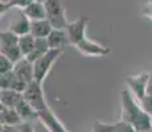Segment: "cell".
<instances>
[{
  "mask_svg": "<svg viewBox=\"0 0 152 132\" xmlns=\"http://www.w3.org/2000/svg\"><path fill=\"white\" fill-rule=\"evenodd\" d=\"M74 48L80 53H82L83 55H87V57H106L111 53L110 48L101 45V44L95 42V41L90 39H85L78 45H75Z\"/></svg>",
  "mask_w": 152,
  "mask_h": 132,
  "instance_id": "cell-7",
  "label": "cell"
},
{
  "mask_svg": "<svg viewBox=\"0 0 152 132\" xmlns=\"http://www.w3.org/2000/svg\"><path fill=\"white\" fill-rule=\"evenodd\" d=\"M24 99L28 102L37 112L49 108L48 103H46L45 95H44V90H42V83H39L37 81H33L28 85L25 93L23 94Z\"/></svg>",
  "mask_w": 152,
  "mask_h": 132,
  "instance_id": "cell-4",
  "label": "cell"
},
{
  "mask_svg": "<svg viewBox=\"0 0 152 132\" xmlns=\"http://www.w3.org/2000/svg\"><path fill=\"white\" fill-rule=\"evenodd\" d=\"M89 24V17L87 16H81L80 19L74 20V21L69 23L66 32H68V36L70 40V44L73 46L78 45L81 41H83L86 37V28Z\"/></svg>",
  "mask_w": 152,
  "mask_h": 132,
  "instance_id": "cell-6",
  "label": "cell"
},
{
  "mask_svg": "<svg viewBox=\"0 0 152 132\" xmlns=\"http://www.w3.org/2000/svg\"><path fill=\"white\" fill-rule=\"evenodd\" d=\"M19 132H34V128L32 123H23L21 125H19Z\"/></svg>",
  "mask_w": 152,
  "mask_h": 132,
  "instance_id": "cell-26",
  "label": "cell"
},
{
  "mask_svg": "<svg viewBox=\"0 0 152 132\" xmlns=\"http://www.w3.org/2000/svg\"><path fill=\"white\" fill-rule=\"evenodd\" d=\"M143 15H144L145 17H148V19L152 20V3H148V4L144 7V9H143Z\"/></svg>",
  "mask_w": 152,
  "mask_h": 132,
  "instance_id": "cell-27",
  "label": "cell"
},
{
  "mask_svg": "<svg viewBox=\"0 0 152 132\" xmlns=\"http://www.w3.org/2000/svg\"><path fill=\"white\" fill-rule=\"evenodd\" d=\"M114 132H136V130L128 122L121 119L119 122L114 123Z\"/></svg>",
  "mask_w": 152,
  "mask_h": 132,
  "instance_id": "cell-23",
  "label": "cell"
},
{
  "mask_svg": "<svg viewBox=\"0 0 152 132\" xmlns=\"http://www.w3.org/2000/svg\"><path fill=\"white\" fill-rule=\"evenodd\" d=\"M31 26H32V21L27 17L23 11H20L19 15L11 21V25H10V29L8 31L13 32L17 36H25V34H29L31 33Z\"/></svg>",
  "mask_w": 152,
  "mask_h": 132,
  "instance_id": "cell-9",
  "label": "cell"
},
{
  "mask_svg": "<svg viewBox=\"0 0 152 132\" xmlns=\"http://www.w3.org/2000/svg\"><path fill=\"white\" fill-rule=\"evenodd\" d=\"M15 108H16V111L19 112L23 123H32V122H34V120H39V112H37L24 98L19 102V104Z\"/></svg>",
  "mask_w": 152,
  "mask_h": 132,
  "instance_id": "cell-14",
  "label": "cell"
},
{
  "mask_svg": "<svg viewBox=\"0 0 152 132\" xmlns=\"http://www.w3.org/2000/svg\"><path fill=\"white\" fill-rule=\"evenodd\" d=\"M46 40H48L49 48L57 49V50H64L66 46L72 45L66 29H53Z\"/></svg>",
  "mask_w": 152,
  "mask_h": 132,
  "instance_id": "cell-10",
  "label": "cell"
},
{
  "mask_svg": "<svg viewBox=\"0 0 152 132\" xmlns=\"http://www.w3.org/2000/svg\"><path fill=\"white\" fill-rule=\"evenodd\" d=\"M34 45H36V37L32 36L31 33L25 34V36H20L19 39V46L21 49V53L24 57H28L32 53V50L34 49Z\"/></svg>",
  "mask_w": 152,
  "mask_h": 132,
  "instance_id": "cell-20",
  "label": "cell"
},
{
  "mask_svg": "<svg viewBox=\"0 0 152 132\" xmlns=\"http://www.w3.org/2000/svg\"><path fill=\"white\" fill-rule=\"evenodd\" d=\"M0 123H1V125L19 127L23 124V120L20 118L19 112L16 111V108L5 107V106L0 104Z\"/></svg>",
  "mask_w": 152,
  "mask_h": 132,
  "instance_id": "cell-12",
  "label": "cell"
},
{
  "mask_svg": "<svg viewBox=\"0 0 152 132\" xmlns=\"http://www.w3.org/2000/svg\"><path fill=\"white\" fill-rule=\"evenodd\" d=\"M15 69V63L10 58H7L5 55L0 54V74H5V73L13 71Z\"/></svg>",
  "mask_w": 152,
  "mask_h": 132,
  "instance_id": "cell-22",
  "label": "cell"
},
{
  "mask_svg": "<svg viewBox=\"0 0 152 132\" xmlns=\"http://www.w3.org/2000/svg\"><path fill=\"white\" fill-rule=\"evenodd\" d=\"M23 98H24V95L15 91V90H1V93H0V104L5 106V107L15 108Z\"/></svg>",
  "mask_w": 152,
  "mask_h": 132,
  "instance_id": "cell-16",
  "label": "cell"
},
{
  "mask_svg": "<svg viewBox=\"0 0 152 132\" xmlns=\"http://www.w3.org/2000/svg\"><path fill=\"white\" fill-rule=\"evenodd\" d=\"M62 50H57V49H50L46 53L44 57H41L40 60H37L33 63V69H34V81H37L39 83H42L45 81V78L48 77V74L50 73L52 66L56 63V61L61 57Z\"/></svg>",
  "mask_w": 152,
  "mask_h": 132,
  "instance_id": "cell-3",
  "label": "cell"
},
{
  "mask_svg": "<svg viewBox=\"0 0 152 132\" xmlns=\"http://www.w3.org/2000/svg\"><path fill=\"white\" fill-rule=\"evenodd\" d=\"M0 132H19V127H13V125H1Z\"/></svg>",
  "mask_w": 152,
  "mask_h": 132,
  "instance_id": "cell-28",
  "label": "cell"
},
{
  "mask_svg": "<svg viewBox=\"0 0 152 132\" xmlns=\"http://www.w3.org/2000/svg\"><path fill=\"white\" fill-rule=\"evenodd\" d=\"M23 12L27 15V17L31 21H37V20H45L48 19V15H46V8L44 3L39 1H32L25 9H23Z\"/></svg>",
  "mask_w": 152,
  "mask_h": 132,
  "instance_id": "cell-13",
  "label": "cell"
},
{
  "mask_svg": "<svg viewBox=\"0 0 152 132\" xmlns=\"http://www.w3.org/2000/svg\"><path fill=\"white\" fill-rule=\"evenodd\" d=\"M15 81V73L10 71L5 74H0V90H11Z\"/></svg>",
  "mask_w": 152,
  "mask_h": 132,
  "instance_id": "cell-21",
  "label": "cell"
},
{
  "mask_svg": "<svg viewBox=\"0 0 152 132\" xmlns=\"http://www.w3.org/2000/svg\"><path fill=\"white\" fill-rule=\"evenodd\" d=\"M150 81V74L148 73H142V74L130 75L126 78V83L128 86V90L132 93L138 101H142L147 95V86Z\"/></svg>",
  "mask_w": 152,
  "mask_h": 132,
  "instance_id": "cell-5",
  "label": "cell"
},
{
  "mask_svg": "<svg viewBox=\"0 0 152 132\" xmlns=\"http://www.w3.org/2000/svg\"><path fill=\"white\" fill-rule=\"evenodd\" d=\"M121 103H122L121 119L130 123L136 130V132L152 130V116H150L143 110L139 101L132 95V93L128 89L122 90Z\"/></svg>",
  "mask_w": 152,
  "mask_h": 132,
  "instance_id": "cell-1",
  "label": "cell"
},
{
  "mask_svg": "<svg viewBox=\"0 0 152 132\" xmlns=\"http://www.w3.org/2000/svg\"><path fill=\"white\" fill-rule=\"evenodd\" d=\"M19 39L20 37L11 31L1 32V33H0V52L19 45Z\"/></svg>",
  "mask_w": 152,
  "mask_h": 132,
  "instance_id": "cell-18",
  "label": "cell"
},
{
  "mask_svg": "<svg viewBox=\"0 0 152 132\" xmlns=\"http://www.w3.org/2000/svg\"><path fill=\"white\" fill-rule=\"evenodd\" d=\"M39 120L42 123L44 127L49 132H69L64 127L62 123L60 122V119L53 114L50 107L41 111V112H39Z\"/></svg>",
  "mask_w": 152,
  "mask_h": 132,
  "instance_id": "cell-8",
  "label": "cell"
},
{
  "mask_svg": "<svg viewBox=\"0 0 152 132\" xmlns=\"http://www.w3.org/2000/svg\"><path fill=\"white\" fill-rule=\"evenodd\" d=\"M93 132H114V123H103L94 122Z\"/></svg>",
  "mask_w": 152,
  "mask_h": 132,
  "instance_id": "cell-24",
  "label": "cell"
},
{
  "mask_svg": "<svg viewBox=\"0 0 152 132\" xmlns=\"http://www.w3.org/2000/svg\"><path fill=\"white\" fill-rule=\"evenodd\" d=\"M33 0H7L0 3V13L4 15L12 8H19L20 11L25 9Z\"/></svg>",
  "mask_w": 152,
  "mask_h": 132,
  "instance_id": "cell-19",
  "label": "cell"
},
{
  "mask_svg": "<svg viewBox=\"0 0 152 132\" xmlns=\"http://www.w3.org/2000/svg\"><path fill=\"white\" fill-rule=\"evenodd\" d=\"M34 1H39V3H44V4H45V1H46V0H34Z\"/></svg>",
  "mask_w": 152,
  "mask_h": 132,
  "instance_id": "cell-30",
  "label": "cell"
},
{
  "mask_svg": "<svg viewBox=\"0 0 152 132\" xmlns=\"http://www.w3.org/2000/svg\"><path fill=\"white\" fill-rule=\"evenodd\" d=\"M142 108L150 116H152V95H145L142 101H139Z\"/></svg>",
  "mask_w": 152,
  "mask_h": 132,
  "instance_id": "cell-25",
  "label": "cell"
},
{
  "mask_svg": "<svg viewBox=\"0 0 152 132\" xmlns=\"http://www.w3.org/2000/svg\"><path fill=\"white\" fill-rule=\"evenodd\" d=\"M13 73L17 78L23 79L27 83H31V82L34 81V69H33V63L29 62L27 58H23L21 61L15 65Z\"/></svg>",
  "mask_w": 152,
  "mask_h": 132,
  "instance_id": "cell-11",
  "label": "cell"
},
{
  "mask_svg": "<svg viewBox=\"0 0 152 132\" xmlns=\"http://www.w3.org/2000/svg\"><path fill=\"white\" fill-rule=\"evenodd\" d=\"M147 95H152V74H150V81L147 86Z\"/></svg>",
  "mask_w": 152,
  "mask_h": 132,
  "instance_id": "cell-29",
  "label": "cell"
},
{
  "mask_svg": "<svg viewBox=\"0 0 152 132\" xmlns=\"http://www.w3.org/2000/svg\"><path fill=\"white\" fill-rule=\"evenodd\" d=\"M49 50H50V48H49V44H48V40L46 39H36V45H34V49L32 50V53L28 55V57H25L29 62L34 63L37 60H40L41 57L46 54Z\"/></svg>",
  "mask_w": 152,
  "mask_h": 132,
  "instance_id": "cell-17",
  "label": "cell"
},
{
  "mask_svg": "<svg viewBox=\"0 0 152 132\" xmlns=\"http://www.w3.org/2000/svg\"><path fill=\"white\" fill-rule=\"evenodd\" d=\"M53 29V25L50 24V21L48 19L37 20V21H32L31 34L34 36L36 39H48V36L52 33Z\"/></svg>",
  "mask_w": 152,
  "mask_h": 132,
  "instance_id": "cell-15",
  "label": "cell"
},
{
  "mask_svg": "<svg viewBox=\"0 0 152 132\" xmlns=\"http://www.w3.org/2000/svg\"><path fill=\"white\" fill-rule=\"evenodd\" d=\"M48 20L53 25L54 29H66L69 25L66 20L65 5L62 0H46L45 1Z\"/></svg>",
  "mask_w": 152,
  "mask_h": 132,
  "instance_id": "cell-2",
  "label": "cell"
}]
</instances>
